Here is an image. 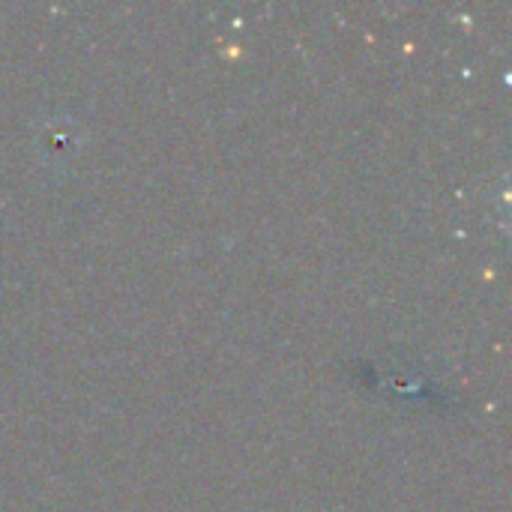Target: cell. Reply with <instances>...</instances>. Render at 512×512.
<instances>
[]
</instances>
